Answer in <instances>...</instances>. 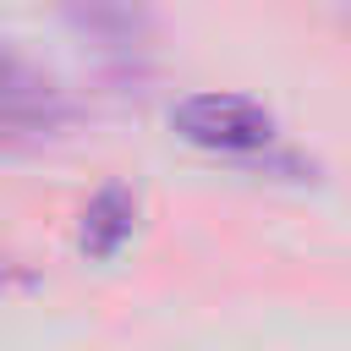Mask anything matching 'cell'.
I'll use <instances>...</instances> for the list:
<instances>
[{
  "instance_id": "6da1fadb",
  "label": "cell",
  "mask_w": 351,
  "mask_h": 351,
  "mask_svg": "<svg viewBox=\"0 0 351 351\" xmlns=\"http://www.w3.org/2000/svg\"><path fill=\"white\" fill-rule=\"evenodd\" d=\"M170 132L203 154H219V159H252V154H269L280 126L274 115L247 99V93H186L176 99L170 110Z\"/></svg>"
},
{
  "instance_id": "7a4b0ae2",
  "label": "cell",
  "mask_w": 351,
  "mask_h": 351,
  "mask_svg": "<svg viewBox=\"0 0 351 351\" xmlns=\"http://www.w3.org/2000/svg\"><path fill=\"white\" fill-rule=\"evenodd\" d=\"M71 27L93 44V55L110 71H143L148 49H154V22L143 11V0H66Z\"/></svg>"
},
{
  "instance_id": "3957f363",
  "label": "cell",
  "mask_w": 351,
  "mask_h": 351,
  "mask_svg": "<svg viewBox=\"0 0 351 351\" xmlns=\"http://www.w3.org/2000/svg\"><path fill=\"white\" fill-rule=\"evenodd\" d=\"M66 99L49 88V82H38L33 71H5L0 77V126L5 132H55V126H66Z\"/></svg>"
},
{
  "instance_id": "277c9868",
  "label": "cell",
  "mask_w": 351,
  "mask_h": 351,
  "mask_svg": "<svg viewBox=\"0 0 351 351\" xmlns=\"http://www.w3.org/2000/svg\"><path fill=\"white\" fill-rule=\"evenodd\" d=\"M132 225H137V197H132L126 186H104V192L88 197L77 241H82V252H88L93 263H110V258L132 241Z\"/></svg>"
}]
</instances>
